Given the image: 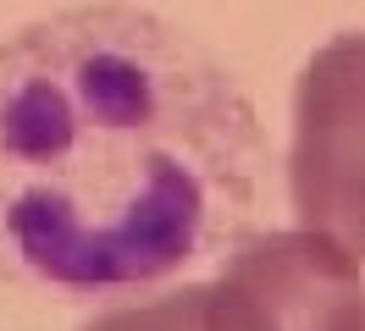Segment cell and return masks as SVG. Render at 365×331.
Wrapping results in <instances>:
<instances>
[{
  "label": "cell",
  "instance_id": "1",
  "mask_svg": "<svg viewBox=\"0 0 365 331\" xmlns=\"http://www.w3.org/2000/svg\"><path fill=\"white\" fill-rule=\"evenodd\" d=\"M266 138L244 83L155 11L72 6L0 44V276L133 293L250 238Z\"/></svg>",
  "mask_w": 365,
  "mask_h": 331
},
{
  "label": "cell",
  "instance_id": "2",
  "mask_svg": "<svg viewBox=\"0 0 365 331\" xmlns=\"http://www.w3.org/2000/svg\"><path fill=\"white\" fill-rule=\"evenodd\" d=\"M288 199L299 226L365 260V28L332 33L299 72Z\"/></svg>",
  "mask_w": 365,
  "mask_h": 331
},
{
  "label": "cell",
  "instance_id": "3",
  "mask_svg": "<svg viewBox=\"0 0 365 331\" xmlns=\"http://www.w3.org/2000/svg\"><path fill=\"white\" fill-rule=\"evenodd\" d=\"M200 331H365L360 260L327 232H260L205 282Z\"/></svg>",
  "mask_w": 365,
  "mask_h": 331
},
{
  "label": "cell",
  "instance_id": "4",
  "mask_svg": "<svg viewBox=\"0 0 365 331\" xmlns=\"http://www.w3.org/2000/svg\"><path fill=\"white\" fill-rule=\"evenodd\" d=\"M200 309H205V282H188L178 293H160L150 304H122L83 320L78 331H200Z\"/></svg>",
  "mask_w": 365,
  "mask_h": 331
}]
</instances>
